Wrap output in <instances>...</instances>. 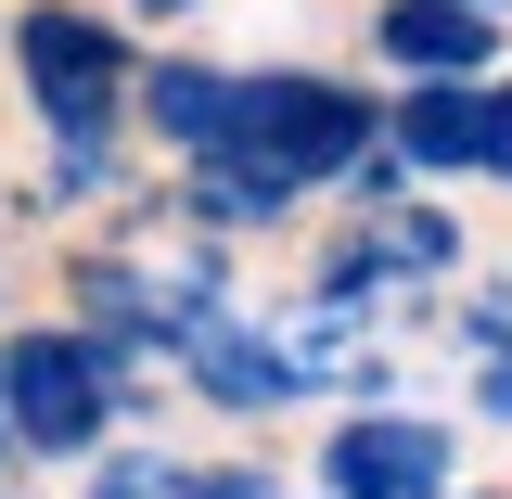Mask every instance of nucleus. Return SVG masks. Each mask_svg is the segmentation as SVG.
I'll return each mask as SVG.
<instances>
[{
	"label": "nucleus",
	"instance_id": "nucleus-5",
	"mask_svg": "<svg viewBox=\"0 0 512 499\" xmlns=\"http://www.w3.org/2000/svg\"><path fill=\"white\" fill-rule=\"evenodd\" d=\"M231 103H244V64H231V52H205V39H154L141 77H128V141H141V167L167 180V167L231 154Z\"/></svg>",
	"mask_w": 512,
	"mask_h": 499
},
{
	"label": "nucleus",
	"instance_id": "nucleus-8",
	"mask_svg": "<svg viewBox=\"0 0 512 499\" xmlns=\"http://www.w3.org/2000/svg\"><path fill=\"white\" fill-rule=\"evenodd\" d=\"M77 499H180V461L154 436H116L103 461H77Z\"/></svg>",
	"mask_w": 512,
	"mask_h": 499
},
{
	"label": "nucleus",
	"instance_id": "nucleus-4",
	"mask_svg": "<svg viewBox=\"0 0 512 499\" xmlns=\"http://www.w3.org/2000/svg\"><path fill=\"white\" fill-rule=\"evenodd\" d=\"M308 487L320 499H448V487H461V423H448V410H410V397L333 410Z\"/></svg>",
	"mask_w": 512,
	"mask_h": 499
},
{
	"label": "nucleus",
	"instance_id": "nucleus-16",
	"mask_svg": "<svg viewBox=\"0 0 512 499\" xmlns=\"http://www.w3.org/2000/svg\"><path fill=\"white\" fill-rule=\"evenodd\" d=\"M0 499H26V487H0Z\"/></svg>",
	"mask_w": 512,
	"mask_h": 499
},
{
	"label": "nucleus",
	"instance_id": "nucleus-1",
	"mask_svg": "<svg viewBox=\"0 0 512 499\" xmlns=\"http://www.w3.org/2000/svg\"><path fill=\"white\" fill-rule=\"evenodd\" d=\"M0 77L39 128V154H141L128 141L141 26L116 0H0Z\"/></svg>",
	"mask_w": 512,
	"mask_h": 499
},
{
	"label": "nucleus",
	"instance_id": "nucleus-10",
	"mask_svg": "<svg viewBox=\"0 0 512 499\" xmlns=\"http://www.w3.org/2000/svg\"><path fill=\"white\" fill-rule=\"evenodd\" d=\"M180 499H269V461H180Z\"/></svg>",
	"mask_w": 512,
	"mask_h": 499
},
{
	"label": "nucleus",
	"instance_id": "nucleus-7",
	"mask_svg": "<svg viewBox=\"0 0 512 499\" xmlns=\"http://www.w3.org/2000/svg\"><path fill=\"white\" fill-rule=\"evenodd\" d=\"M384 154L410 192H461L487 154V77H448V90H384Z\"/></svg>",
	"mask_w": 512,
	"mask_h": 499
},
{
	"label": "nucleus",
	"instance_id": "nucleus-14",
	"mask_svg": "<svg viewBox=\"0 0 512 499\" xmlns=\"http://www.w3.org/2000/svg\"><path fill=\"white\" fill-rule=\"evenodd\" d=\"M474 13H500V26H512V0H474Z\"/></svg>",
	"mask_w": 512,
	"mask_h": 499
},
{
	"label": "nucleus",
	"instance_id": "nucleus-6",
	"mask_svg": "<svg viewBox=\"0 0 512 499\" xmlns=\"http://www.w3.org/2000/svg\"><path fill=\"white\" fill-rule=\"evenodd\" d=\"M512 26L474 0H372L359 13V77L372 90H448V77H500Z\"/></svg>",
	"mask_w": 512,
	"mask_h": 499
},
{
	"label": "nucleus",
	"instance_id": "nucleus-13",
	"mask_svg": "<svg viewBox=\"0 0 512 499\" xmlns=\"http://www.w3.org/2000/svg\"><path fill=\"white\" fill-rule=\"evenodd\" d=\"M0 487H13V436H0Z\"/></svg>",
	"mask_w": 512,
	"mask_h": 499
},
{
	"label": "nucleus",
	"instance_id": "nucleus-15",
	"mask_svg": "<svg viewBox=\"0 0 512 499\" xmlns=\"http://www.w3.org/2000/svg\"><path fill=\"white\" fill-rule=\"evenodd\" d=\"M269 499H320V487H269Z\"/></svg>",
	"mask_w": 512,
	"mask_h": 499
},
{
	"label": "nucleus",
	"instance_id": "nucleus-12",
	"mask_svg": "<svg viewBox=\"0 0 512 499\" xmlns=\"http://www.w3.org/2000/svg\"><path fill=\"white\" fill-rule=\"evenodd\" d=\"M448 499H512V487H448Z\"/></svg>",
	"mask_w": 512,
	"mask_h": 499
},
{
	"label": "nucleus",
	"instance_id": "nucleus-9",
	"mask_svg": "<svg viewBox=\"0 0 512 499\" xmlns=\"http://www.w3.org/2000/svg\"><path fill=\"white\" fill-rule=\"evenodd\" d=\"M474 180H487V192H512V64L487 77V154H474Z\"/></svg>",
	"mask_w": 512,
	"mask_h": 499
},
{
	"label": "nucleus",
	"instance_id": "nucleus-2",
	"mask_svg": "<svg viewBox=\"0 0 512 499\" xmlns=\"http://www.w3.org/2000/svg\"><path fill=\"white\" fill-rule=\"evenodd\" d=\"M154 384L167 372L116 359L77 320H0V436H13V461H52V474L103 461L116 436H141V397Z\"/></svg>",
	"mask_w": 512,
	"mask_h": 499
},
{
	"label": "nucleus",
	"instance_id": "nucleus-11",
	"mask_svg": "<svg viewBox=\"0 0 512 499\" xmlns=\"http://www.w3.org/2000/svg\"><path fill=\"white\" fill-rule=\"evenodd\" d=\"M128 26H141V52H154V39H192V26H205V13H218V0H116Z\"/></svg>",
	"mask_w": 512,
	"mask_h": 499
},
{
	"label": "nucleus",
	"instance_id": "nucleus-3",
	"mask_svg": "<svg viewBox=\"0 0 512 499\" xmlns=\"http://www.w3.org/2000/svg\"><path fill=\"white\" fill-rule=\"evenodd\" d=\"M384 141V90L359 64H320V52H269L244 64V103H231V154L269 167L282 192H346V167Z\"/></svg>",
	"mask_w": 512,
	"mask_h": 499
}]
</instances>
